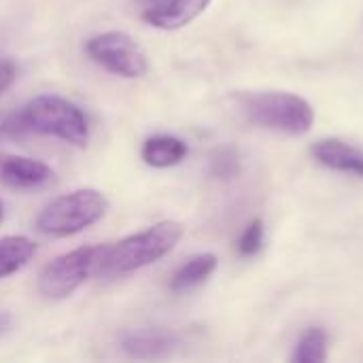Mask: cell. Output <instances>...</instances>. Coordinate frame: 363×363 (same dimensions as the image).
<instances>
[{
    "instance_id": "obj_2",
    "label": "cell",
    "mask_w": 363,
    "mask_h": 363,
    "mask_svg": "<svg viewBox=\"0 0 363 363\" xmlns=\"http://www.w3.org/2000/svg\"><path fill=\"white\" fill-rule=\"evenodd\" d=\"M183 238V225L177 221H160L145 232L132 234L119 242L100 245L96 274L104 279L125 277L168 255Z\"/></svg>"
},
{
    "instance_id": "obj_3",
    "label": "cell",
    "mask_w": 363,
    "mask_h": 363,
    "mask_svg": "<svg viewBox=\"0 0 363 363\" xmlns=\"http://www.w3.org/2000/svg\"><path fill=\"white\" fill-rule=\"evenodd\" d=\"M106 198L91 187L55 198L36 219V230L51 238H68L94 225L106 215Z\"/></svg>"
},
{
    "instance_id": "obj_15",
    "label": "cell",
    "mask_w": 363,
    "mask_h": 363,
    "mask_svg": "<svg viewBox=\"0 0 363 363\" xmlns=\"http://www.w3.org/2000/svg\"><path fill=\"white\" fill-rule=\"evenodd\" d=\"M211 174L221 181L236 179L240 174V155L234 147H219L211 155Z\"/></svg>"
},
{
    "instance_id": "obj_1",
    "label": "cell",
    "mask_w": 363,
    "mask_h": 363,
    "mask_svg": "<svg viewBox=\"0 0 363 363\" xmlns=\"http://www.w3.org/2000/svg\"><path fill=\"white\" fill-rule=\"evenodd\" d=\"M32 132L62 138L74 147H85L89 140V125L83 111L70 100L53 94L36 96L0 121V136L21 138Z\"/></svg>"
},
{
    "instance_id": "obj_14",
    "label": "cell",
    "mask_w": 363,
    "mask_h": 363,
    "mask_svg": "<svg viewBox=\"0 0 363 363\" xmlns=\"http://www.w3.org/2000/svg\"><path fill=\"white\" fill-rule=\"evenodd\" d=\"M328 334L321 328L308 330L300 342L296 345V351L291 355L294 363H323L328 359Z\"/></svg>"
},
{
    "instance_id": "obj_5",
    "label": "cell",
    "mask_w": 363,
    "mask_h": 363,
    "mask_svg": "<svg viewBox=\"0 0 363 363\" xmlns=\"http://www.w3.org/2000/svg\"><path fill=\"white\" fill-rule=\"evenodd\" d=\"M100 259L98 247H81L55 257L38 277V291L47 300H64L72 296L89 277L96 274Z\"/></svg>"
},
{
    "instance_id": "obj_4",
    "label": "cell",
    "mask_w": 363,
    "mask_h": 363,
    "mask_svg": "<svg viewBox=\"0 0 363 363\" xmlns=\"http://www.w3.org/2000/svg\"><path fill=\"white\" fill-rule=\"evenodd\" d=\"M242 108L249 121L291 136L311 132L315 123V108L311 102L289 91H262L242 96Z\"/></svg>"
},
{
    "instance_id": "obj_8",
    "label": "cell",
    "mask_w": 363,
    "mask_h": 363,
    "mask_svg": "<svg viewBox=\"0 0 363 363\" xmlns=\"http://www.w3.org/2000/svg\"><path fill=\"white\" fill-rule=\"evenodd\" d=\"M53 181V170L30 157L0 153V183L13 189H38Z\"/></svg>"
},
{
    "instance_id": "obj_7",
    "label": "cell",
    "mask_w": 363,
    "mask_h": 363,
    "mask_svg": "<svg viewBox=\"0 0 363 363\" xmlns=\"http://www.w3.org/2000/svg\"><path fill=\"white\" fill-rule=\"evenodd\" d=\"M119 342L134 359H164L179 347V336L164 328H136L123 332Z\"/></svg>"
},
{
    "instance_id": "obj_6",
    "label": "cell",
    "mask_w": 363,
    "mask_h": 363,
    "mask_svg": "<svg viewBox=\"0 0 363 363\" xmlns=\"http://www.w3.org/2000/svg\"><path fill=\"white\" fill-rule=\"evenodd\" d=\"M87 55L113 74L125 79L145 77L149 70L143 47L125 32H104L87 40Z\"/></svg>"
},
{
    "instance_id": "obj_18",
    "label": "cell",
    "mask_w": 363,
    "mask_h": 363,
    "mask_svg": "<svg viewBox=\"0 0 363 363\" xmlns=\"http://www.w3.org/2000/svg\"><path fill=\"white\" fill-rule=\"evenodd\" d=\"M13 325V317L9 313H0V336H4Z\"/></svg>"
},
{
    "instance_id": "obj_19",
    "label": "cell",
    "mask_w": 363,
    "mask_h": 363,
    "mask_svg": "<svg viewBox=\"0 0 363 363\" xmlns=\"http://www.w3.org/2000/svg\"><path fill=\"white\" fill-rule=\"evenodd\" d=\"M2 217H4V211H2V204H0V223H2Z\"/></svg>"
},
{
    "instance_id": "obj_11",
    "label": "cell",
    "mask_w": 363,
    "mask_h": 363,
    "mask_svg": "<svg viewBox=\"0 0 363 363\" xmlns=\"http://www.w3.org/2000/svg\"><path fill=\"white\" fill-rule=\"evenodd\" d=\"M187 145L177 136H151L143 145V160L153 168H170L187 157Z\"/></svg>"
},
{
    "instance_id": "obj_16",
    "label": "cell",
    "mask_w": 363,
    "mask_h": 363,
    "mask_svg": "<svg viewBox=\"0 0 363 363\" xmlns=\"http://www.w3.org/2000/svg\"><path fill=\"white\" fill-rule=\"evenodd\" d=\"M264 247V221L262 219H253L245 232L240 234V240H238V251L242 257H253L262 251Z\"/></svg>"
},
{
    "instance_id": "obj_13",
    "label": "cell",
    "mask_w": 363,
    "mask_h": 363,
    "mask_svg": "<svg viewBox=\"0 0 363 363\" xmlns=\"http://www.w3.org/2000/svg\"><path fill=\"white\" fill-rule=\"evenodd\" d=\"M36 245L26 236H6L0 238V279H6L28 266Z\"/></svg>"
},
{
    "instance_id": "obj_10",
    "label": "cell",
    "mask_w": 363,
    "mask_h": 363,
    "mask_svg": "<svg viewBox=\"0 0 363 363\" xmlns=\"http://www.w3.org/2000/svg\"><path fill=\"white\" fill-rule=\"evenodd\" d=\"M211 0H168L143 13V19L160 30H179L200 17Z\"/></svg>"
},
{
    "instance_id": "obj_12",
    "label": "cell",
    "mask_w": 363,
    "mask_h": 363,
    "mask_svg": "<svg viewBox=\"0 0 363 363\" xmlns=\"http://www.w3.org/2000/svg\"><path fill=\"white\" fill-rule=\"evenodd\" d=\"M217 255L213 253H200L196 257H191L189 262H185L170 279V291L174 294H185L191 291L196 287H200L204 281H208V277L217 270Z\"/></svg>"
},
{
    "instance_id": "obj_9",
    "label": "cell",
    "mask_w": 363,
    "mask_h": 363,
    "mask_svg": "<svg viewBox=\"0 0 363 363\" xmlns=\"http://www.w3.org/2000/svg\"><path fill=\"white\" fill-rule=\"evenodd\" d=\"M311 155L325 168L363 179V151L342 138H321L311 147Z\"/></svg>"
},
{
    "instance_id": "obj_17",
    "label": "cell",
    "mask_w": 363,
    "mask_h": 363,
    "mask_svg": "<svg viewBox=\"0 0 363 363\" xmlns=\"http://www.w3.org/2000/svg\"><path fill=\"white\" fill-rule=\"evenodd\" d=\"M17 77V66L13 60H0V94L6 91Z\"/></svg>"
}]
</instances>
